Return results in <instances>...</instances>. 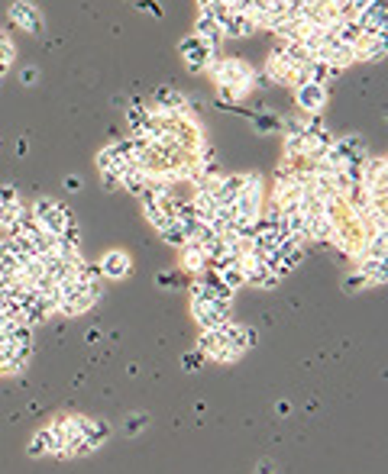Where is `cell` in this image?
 Segmentation results:
<instances>
[{
    "mask_svg": "<svg viewBox=\"0 0 388 474\" xmlns=\"http://www.w3.org/2000/svg\"><path fill=\"white\" fill-rule=\"evenodd\" d=\"M159 236H162L165 242L172 245V249H184V245H188V232H184V226L178 223V220H175L172 226H165V230L159 232Z\"/></svg>",
    "mask_w": 388,
    "mask_h": 474,
    "instance_id": "19",
    "label": "cell"
},
{
    "mask_svg": "<svg viewBox=\"0 0 388 474\" xmlns=\"http://www.w3.org/2000/svg\"><path fill=\"white\" fill-rule=\"evenodd\" d=\"M366 287H369V281L362 278V274L356 271V268L343 278V291H346V293H360V291H366Z\"/></svg>",
    "mask_w": 388,
    "mask_h": 474,
    "instance_id": "23",
    "label": "cell"
},
{
    "mask_svg": "<svg viewBox=\"0 0 388 474\" xmlns=\"http://www.w3.org/2000/svg\"><path fill=\"white\" fill-rule=\"evenodd\" d=\"M98 268H100V274H104V281H123L133 271V262H130V255L123 249H110V252H104Z\"/></svg>",
    "mask_w": 388,
    "mask_h": 474,
    "instance_id": "6",
    "label": "cell"
},
{
    "mask_svg": "<svg viewBox=\"0 0 388 474\" xmlns=\"http://www.w3.org/2000/svg\"><path fill=\"white\" fill-rule=\"evenodd\" d=\"M253 123L259 133H272V129H282V119L278 117H268V113H253Z\"/></svg>",
    "mask_w": 388,
    "mask_h": 474,
    "instance_id": "22",
    "label": "cell"
},
{
    "mask_svg": "<svg viewBox=\"0 0 388 474\" xmlns=\"http://www.w3.org/2000/svg\"><path fill=\"white\" fill-rule=\"evenodd\" d=\"M7 71H10V62H0V77L7 75Z\"/></svg>",
    "mask_w": 388,
    "mask_h": 474,
    "instance_id": "37",
    "label": "cell"
},
{
    "mask_svg": "<svg viewBox=\"0 0 388 474\" xmlns=\"http://www.w3.org/2000/svg\"><path fill=\"white\" fill-rule=\"evenodd\" d=\"M327 84H295V107L304 113V117H320L327 107Z\"/></svg>",
    "mask_w": 388,
    "mask_h": 474,
    "instance_id": "2",
    "label": "cell"
},
{
    "mask_svg": "<svg viewBox=\"0 0 388 474\" xmlns=\"http://www.w3.org/2000/svg\"><path fill=\"white\" fill-rule=\"evenodd\" d=\"M178 52H182L184 58V68L191 71V75H204L207 62H211V55L217 49H211L204 39H198V36H184L182 42H178Z\"/></svg>",
    "mask_w": 388,
    "mask_h": 474,
    "instance_id": "3",
    "label": "cell"
},
{
    "mask_svg": "<svg viewBox=\"0 0 388 474\" xmlns=\"http://www.w3.org/2000/svg\"><path fill=\"white\" fill-rule=\"evenodd\" d=\"M191 316H194V323L201 329H224L233 320L230 303H217V300H211V303H191Z\"/></svg>",
    "mask_w": 388,
    "mask_h": 474,
    "instance_id": "4",
    "label": "cell"
},
{
    "mask_svg": "<svg viewBox=\"0 0 388 474\" xmlns=\"http://www.w3.org/2000/svg\"><path fill=\"white\" fill-rule=\"evenodd\" d=\"M10 23L26 29V33H33V36H39L46 29L43 14H39V7H36L33 0H16V4H10Z\"/></svg>",
    "mask_w": 388,
    "mask_h": 474,
    "instance_id": "5",
    "label": "cell"
},
{
    "mask_svg": "<svg viewBox=\"0 0 388 474\" xmlns=\"http://www.w3.org/2000/svg\"><path fill=\"white\" fill-rule=\"evenodd\" d=\"M191 36H198V39H204L211 49H217L220 52V42H224V33H220V26L211 20V16H201L198 14V20H194V33Z\"/></svg>",
    "mask_w": 388,
    "mask_h": 474,
    "instance_id": "14",
    "label": "cell"
},
{
    "mask_svg": "<svg viewBox=\"0 0 388 474\" xmlns=\"http://www.w3.org/2000/svg\"><path fill=\"white\" fill-rule=\"evenodd\" d=\"M198 352L207 358V362H217V365H233L236 358H243L240 352H236L230 342L224 339V333H220V329H201Z\"/></svg>",
    "mask_w": 388,
    "mask_h": 474,
    "instance_id": "1",
    "label": "cell"
},
{
    "mask_svg": "<svg viewBox=\"0 0 388 474\" xmlns=\"http://www.w3.org/2000/svg\"><path fill=\"white\" fill-rule=\"evenodd\" d=\"M20 81H23V84H26V87H33V84H36V81H39V68H23Z\"/></svg>",
    "mask_w": 388,
    "mask_h": 474,
    "instance_id": "33",
    "label": "cell"
},
{
    "mask_svg": "<svg viewBox=\"0 0 388 474\" xmlns=\"http://www.w3.org/2000/svg\"><path fill=\"white\" fill-rule=\"evenodd\" d=\"M220 333H224V339L230 342V345L240 352V355H246L256 342H259V333H256L253 326H243V323H236V320H230L224 329H220Z\"/></svg>",
    "mask_w": 388,
    "mask_h": 474,
    "instance_id": "7",
    "label": "cell"
},
{
    "mask_svg": "<svg viewBox=\"0 0 388 474\" xmlns=\"http://www.w3.org/2000/svg\"><path fill=\"white\" fill-rule=\"evenodd\" d=\"M356 62H382L385 58V39H372V36H362L353 45Z\"/></svg>",
    "mask_w": 388,
    "mask_h": 474,
    "instance_id": "12",
    "label": "cell"
},
{
    "mask_svg": "<svg viewBox=\"0 0 388 474\" xmlns=\"http://www.w3.org/2000/svg\"><path fill=\"white\" fill-rule=\"evenodd\" d=\"M14 58H16V45H14V39H10L4 29H0V62H10L14 65Z\"/></svg>",
    "mask_w": 388,
    "mask_h": 474,
    "instance_id": "24",
    "label": "cell"
},
{
    "mask_svg": "<svg viewBox=\"0 0 388 474\" xmlns=\"http://www.w3.org/2000/svg\"><path fill=\"white\" fill-rule=\"evenodd\" d=\"M52 448H56V439H52L49 426H43L39 433H33V439L26 446V455L29 458H46V455H52Z\"/></svg>",
    "mask_w": 388,
    "mask_h": 474,
    "instance_id": "16",
    "label": "cell"
},
{
    "mask_svg": "<svg viewBox=\"0 0 388 474\" xmlns=\"http://www.w3.org/2000/svg\"><path fill=\"white\" fill-rule=\"evenodd\" d=\"M75 278H81V281H88V284H104V274H100V268H98V262H81L78 265V274Z\"/></svg>",
    "mask_w": 388,
    "mask_h": 474,
    "instance_id": "21",
    "label": "cell"
},
{
    "mask_svg": "<svg viewBox=\"0 0 388 474\" xmlns=\"http://www.w3.org/2000/svg\"><path fill=\"white\" fill-rule=\"evenodd\" d=\"M155 284H159V287H182V284H184V278L162 271V274H155Z\"/></svg>",
    "mask_w": 388,
    "mask_h": 474,
    "instance_id": "31",
    "label": "cell"
},
{
    "mask_svg": "<svg viewBox=\"0 0 388 474\" xmlns=\"http://www.w3.org/2000/svg\"><path fill=\"white\" fill-rule=\"evenodd\" d=\"M146 413H130V416H127V423H123V429H127V433L130 436H140L142 433V429H146Z\"/></svg>",
    "mask_w": 388,
    "mask_h": 474,
    "instance_id": "25",
    "label": "cell"
},
{
    "mask_svg": "<svg viewBox=\"0 0 388 474\" xmlns=\"http://www.w3.org/2000/svg\"><path fill=\"white\" fill-rule=\"evenodd\" d=\"M100 184H104V190H120L123 188V178L120 175H113V171H100Z\"/></svg>",
    "mask_w": 388,
    "mask_h": 474,
    "instance_id": "30",
    "label": "cell"
},
{
    "mask_svg": "<svg viewBox=\"0 0 388 474\" xmlns=\"http://www.w3.org/2000/svg\"><path fill=\"white\" fill-rule=\"evenodd\" d=\"M188 107V97L182 91H172V87H159L155 91V110H175V113H184Z\"/></svg>",
    "mask_w": 388,
    "mask_h": 474,
    "instance_id": "15",
    "label": "cell"
},
{
    "mask_svg": "<svg viewBox=\"0 0 388 474\" xmlns=\"http://www.w3.org/2000/svg\"><path fill=\"white\" fill-rule=\"evenodd\" d=\"M146 184H149V175L140 171V168H130L127 175H123V188H127L133 197H140L142 190H146Z\"/></svg>",
    "mask_w": 388,
    "mask_h": 474,
    "instance_id": "18",
    "label": "cell"
},
{
    "mask_svg": "<svg viewBox=\"0 0 388 474\" xmlns=\"http://www.w3.org/2000/svg\"><path fill=\"white\" fill-rule=\"evenodd\" d=\"M98 339H100L98 329H88V333H85V342H98Z\"/></svg>",
    "mask_w": 388,
    "mask_h": 474,
    "instance_id": "36",
    "label": "cell"
},
{
    "mask_svg": "<svg viewBox=\"0 0 388 474\" xmlns=\"http://www.w3.org/2000/svg\"><path fill=\"white\" fill-rule=\"evenodd\" d=\"M256 474H272V461L262 458V461H259V468H256Z\"/></svg>",
    "mask_w": 388,
    "mask_h": 474,
    "instance_id": "35",
    "label": "cell"
},
{
    "mask_svg": "<svg viewBox=\"0 0 388 474\" xmlns=\"http://www.w3.org/2000/svg\"><path fill=\"white\" fill-rule=\"evenodd\" d=\"M182 252V268L188 274H194V278H198V274H204L207 271V255H204V249H201V245H184V249H178Z\"/></svg>",
    "mask_w": 388,
    "mask_h": 474,
    "instance_id": "13",
    "label": "cell"
},
{
    "mask_svg": "<svg viewBox=\"0 0 388 474\" xmlns=\"http://www.w3.org/2000/svg\"><path fill=\"white\" fill-rule=\"evenodd\" d=\"M65 190H68V194H78V190H81V178L68 175V178H65Z\"/></svg>",
    "mask_w": 388,
    "mask_h": 474,
    "instance_id": "34",
    "label": "cell"
},
{
    "mask_svg": "<svg viewBox=\"0 0 388 474\" xmlns=\"http://www.w3.org/2000/svg\"><path fill=\"white\" fill-rule=\"evenodd\" d=\"M113 168H117V155H113L110 146H104L98 152V171H113Z\"/></svg>",
    "mask_w": 388,
    "mask_h": 474,
    "instance_id": "27",
    "label": "cell"
},
{
    "mask_svg": "<svg viewBox=\"0 0 388 474\" xmlns=\"http://www.w3.org/2000/svg\"><path fill=\"white\" fill-rule=\"evenodd\" d=\"M36 223H39L43 232H49V236H62L65 226L75 223V213H71V207H65V203H56V210H49V213L39 217Z\"/></svg>",
    "mask_w": 388,
    "mask_h": 474,
    "instance_id": "8",
    "label": "cell"
},
{
    "mask_svg": "<svg viewBox=\"0 0 388 474\" xmlns=\"http://www.w3.org/2000/svg\"><path fill=\"white\" fill-rule=\"evenodd\" d=\"M198 4H207V0H198Z\"/></svg>",
    "mask_w": 388,
    "mask_h": 474,
    "instance_id": "39",
    "label": "cell"
},
{
    "mask_svg": "<svg viewBox=\"0 0 388 474\" xmlns=\"http://www.w3.org/2000/svg\"><path fill=\"white\" fill-rule=\"evenodd\" d=\"M217 278L224 281V284L230 287V291H240V287L246 284V274H243V268H240V265H236V268H224V271H220Z\"/></svg>",
    "mask_w": 388,
    "mask_h": 474,
    "instance_id": "20",
    "label": "cell"
},
{
    "mask_svg": "<svg viewBox=\"0 0 388 474\" xmlns=\"http://www.w3.org/2000/svg\"><path fill=\"white\" fill-rule=\"evenodd\" d=\"M149 117H152V110H146V107H142L140 100H136V104H130V110H127V123H130V129H133V133H142V129H146Z\"/></svg>",
    "mask_w": 388,
    "mask_h": 474,
    "instance_id": "17",
    "label": "cell"
},
{
    "mask_svg": "<svg viewBox=\"0 0 388 474\" xmlns=\"http://www.w3.org/2000/svg\"><path fill=\"white\" fill-rule=\"evenodd\" d=\"M136 10H140V14H149V16H162V7H159L155 0H136Z\"/></svg>",
    "mask_w": 388,
    "mask_h": 474,
    "instance_id": "32",
    "label": "cell"
},
{
    "mask_svg": "<svg viewBox=\"0 0 388 474\" xmlns=\"http://www.w3.org/2000/svg\"><path fill=\"white\" fill-rule=\"evenodd\" d=\"M256 23H253V16H246V14H230L224 20V26H220V33L224 36H230V39H246V36H253L256 33Z\"/></svg>",
    "mask_w": 388,
    "mask_h": 474,
    "instance_id": "10",
    "label": "cell"
},
{
    "mask_svg": "<svg viewBox=\"0 0 388 474\" xmlns=\"http://www.w3.org/2000/svg\"><path fill=\"white\" fill-rule=\"evenodd\" d=\"M0 217H4V207H0Z\"/></svg>",
    "mask_w": 388,
    "mask_h": 474,
    "instance_id": "38",
    "label": "cell"
},
{
    "mask_svg": "<svg viewBox=\"0 0 388 474\" xmlns=\"http://www.w3.org/2000/svg\"><path fill=\"white\" fill-rule=\"evenodd\" d=\"M204 362H207V358L201 355L198 349H194V352H184V355H182V368H184V371H198Z\"/></svg>",
    "mask_w": 388,
    "mask_h": 474,
    "instance_id": "28",
    "label": "cell"
},
{
    "mask_svg": "<svg viewBox=\"0 0 388 474\" xmlns=\"http://www.w3.org/2000/svg\"><path fill=\"white\" fill-rule=\"evenodd\" d=\"M20 203V194H16L14 184H0V207H14Z\"/></svg>",
    "mask_w": 388,
    "mask_h": 474,
    "instance_id": "29",
    "label": "cell"
},
{
    "mask_svg": "<svg viewBox=\"0 0 388 474\" xmlns=\"http://www.w3.org/2000/svg\"><path fill=\"white\" fill-rule=\"evenodd\" d=\"M56 203H58V200H52V197H36L33 207H29V213H33V217L39 220V217H46L49 210H56Z\"/></svg>",
    "mask_w": 388,
    "mask_h": 474,
    "instance_id": "26",
    "label": "cell"
},
{
    "mask_svg": "<svg viewBox=\"0 0 388 474\" xmlns=\"http://www.w3.org/2000/svg\"><path fill=\"white\" fill-rule=\"evenodd\" d=\"M266 75H268V84H295L298 71L291 68V65H285L278 52H272V55H268V62H266Z\"/></svg>",
    "mask_w": 388,
    "mask_h": 474,
    "instance_id": "11",
    "label": "cell"
},
{
    "mask_svg": "<svg viewBox=\"0 0 388 474\" xmlns=\"http://www.w3.org/2000/svg\"><path fill=\"white\" fill-rule=\"evenodd\" d=\"M356 271L369 281V284H385L388 281V268H385V258H372V255H360L356 258Z\"/></svg>",
    "mask_w": 388,
    "mask_h": 474,
    "instance_id": "9",
    "label": "cell"
}]
</instances>
